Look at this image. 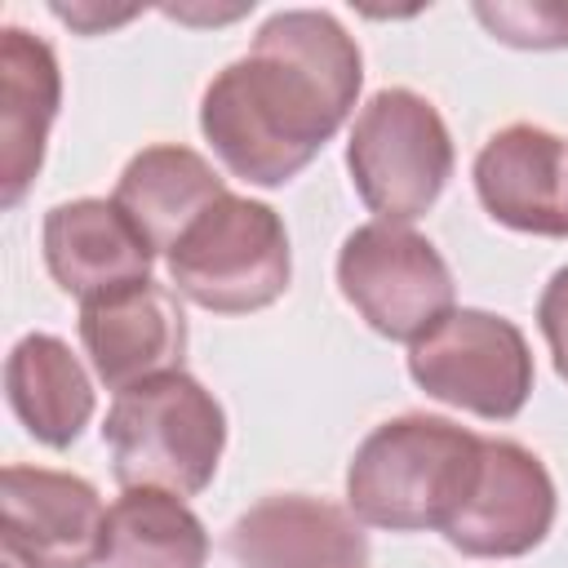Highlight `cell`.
<instances>
[{
  "mask_svg": "<svg viewBox=\"0 0 568 568\" xmlns=\"http://www.w3.org/2000/svg\"><path fill=\"white\" fill-rule=\"evenodd\" d=\"M479 470V435L448 417L382 422L346 466V510L386 532L448 528Z\"/></svg>",
  "mask_w": 568,
  "mask_h": 568,
  "instance_id": "obj_2",
  "label": "cell"
},
{
  "mask_svg": "<svg viewBox=\"0 0 568 568\" xmlns=\"http://www.w3.org/2000/svg\"><path fill=\"white\" fill-rule=\"evenodd\" d=\"M342 297L364 315V324L390 342H417L453 311V271L439 248L390 222L355 226L337 253Z\"/></svg>",
  "mask_w": 568,
  "mask_h": 568,
  "instance_id": "obj_7",
  "label": "cell"
},
{
  "mask_svg": "<svg viewBox=\"0 0 568 568\" xmlns=\"http://www.w3.org/2000/svg\"><path fill=\"white\" fill-rule=\"evenodd\" d=\"M351 182L377 222L404 226L422 217L453 178V138L430 98L413 89H377L346 142Z\"/></svg>",
  "mask_w": 568,
  "mask_h": 568,
  "instance_id": "obj_5",
  "label": "cell"
},
{
  "mask_svg": "<svg viewBox=\"0 0 568 568\" xmlns=\"http://www.w3.org/2000/svg\"><path fill=\"white\" fill-rule=\"evenodd\" d=\"M53 13L80 31H98V27H111V22H124L133 18L138 9H124V13H102V9H84V4H53Z\"/></svg>",
  "mask_w": 568,
  "mask_h": 568,
  "instance_id": "obj_20",
  "label": "cell"
},
{
  "mask_svg": "<svg viewBox=\"0 0 568 568\" xmlns=\"http://www.w3.org/2000/svg\"><path fill=\"white\" fill-rule=\"evenodd\" d=\"M80 342L106 390H124L155 373L182 368L186 315L173 288L138 280L129 288L80 302Z\"/></svg>",
  "mask_w": 568,
  "mask_h": 568,
  "instance_id": "obj_10",
  "label": "cell"
},
{
  "mask_svg": "<svg viewBox=\"0 0 568 568\" xmlns=\"http://www.w3.org/2000/svg\"><path fill=\"white\" fill-rule=\"evenodd\" d=\"M4 395L31 439L67 448L93 417V382L53 333H27L4 359Z\"/></svg>",
  "mask_w": 568,
  "mask_h": 568,
  "instance_id": "obj_16",
  "label": "cell"
},
{
  "mask_svg": "<svg viewBox=\"0 0 568 568\" xmlns=\"http://www.w3.org/2000/svg\"><path fill=\"white\" fill-rule=\"evenodd\" d=\"M555 524V479L515 439H479L475 484L444 528L448 546L475 559H515L546 541Z\"/></svg>",
  "mask_w": 568,
  "mask_h": 568,
  "instance_id": "obj_9",
  "label": "cell"
},
{
  "mask_svg": "<svg viewBox=\"0 0 568 568\" xmlns=\"http://www.w3.org/2000/svg\"><path fill=\"white\" fill-rule=\"evenodd\" d=\"M537 324H541V337H546V346L555 355V373L568 382V266H559L550 275V284L541 288Z\"/></svg>",
  "mask_w": 568,
  "mask_h": 568,
  "instance_id": "obj_19",
  "label": "cell"
},
{
  "mask_svg": "<svg viewBox=\"0 0 568 568\" xmlns=\"http://www.w3.org/2000/svg\"><path fill=\"white\" fill-rule=\"evenodd\" d=\"M226 550L240 568H368L359 519L306 493H275L248 506L231 524Z\"/></svg>",
  "mask_w": 568,
  "mask_h": 568,
  "instance_id": "obj_13",
  "label": "cell"
},
{
  "mask_svg": "<svg viewBox=\"0 0 568 568\" xmlns=\"http://www.w3.org/2000/svg\"><path fill=\"white\" fill-rule=\"evenodd\" d=\"M475 18L493 40L510 49H568V0H519V4H475Z\"/></svg>",
  "mask_w": 568,
  "mask_h": 568,
  "instance_id": "obj_18",
  "label": "cell"
},
{
  "mask_svg": "<svg viewBox=\"0 0 568 568\" xmlns=\"http://www.w3.org/2000/svg\"><path fill=\"white\" fill-rule=\"evenodd\" d=\"M364 58L324 9L271 13L253 49L222 67L200 98V129L217 160L253 182H293L355 111Z\"/></svg>",
  "mask_w": 568,
  "mask_h": 568,
  "instance_id": "obj_1",
  "label": "cell"
},
{
  "mask_svg": "<svg viewBox=\"0 0 568 568\" xmlns=\"http://www.w3.org/2000/svg\"><path fill=\"white\" fill-rule=\"evenodd\" d=\"M413 382L462 413L510 422L532 395V351L519 324L493 311L453 306L408 346Z\"/></svg>",
  "mask_w": 568,
  "mask_h": 568,
  "instance_id": "obj_6",
  "label": "cell"
},
{
  "mask_svg": "<svg viewBox=\"0 0 568 568\" xmlns=\"http://www.w3.org/2000/svg\"><path fill=\"white\" fill-rule=\"evenodd\" d=\"M0 541L18 568H93L102 564L106 506L98 488L67 470L4 466Z\"/></svg>",
  "mask_w": 568,
  "mask_h": 568,
  "instance_id": "obj_8",
  "label": "cell"
},
{
  "mask_svg": "<svg viewBox=\"0 0 568 568\" xmlns=\"http://www.w3.org/2000/svg\"><path fill=\"white\" fill-rule=\"evenodd\" d=\"M44 266L67 297L93 302L102 293L151 280L155 248L115 200H67L44 213Z\"/></svg>",
  "mask_w": 568,
  "mask_h": 568,
  "instance_id": "obj_12",
  "label": "cell"
},
{
  "mask_svg": "<svg viewBox=\"0 0 568 568\" xmlns=\"http://www.w3.org/2000/svg\"><path fill=\"white\" fill-rule=\"evenodd\" d=\"M293 275L280 213L248 195H222L169 248L173 288L217 315H248L284 297Z\"/></svg>",
  "mask_w": 568,
  "mask_h": 568,
  "instance_id": "obj_4",
  "label": "cell"
},
{
  "mask_svg": "<svg viewBox=\"0 0 568 568\" xmlns=\"http://www.w3.org/2000/svg\"><path fill=\"white\" fill-rule=\"evenodd\" d=\"M204 564H209V532L182 497L155 488H124V497L106 510L98 568H204Z\"/></svg>",
  "mask_w": 568,
  "mask_h": 568,
  "instance_id": "obj_17",
  "label": "cell"
},
{
  "mask_svg": "<svg viewBox=\"0 0 568 568\" xmlns=\"http://www.w3.org/2000/svg\"><path fill=\"white\" fill-rule=\"evenodd\" d=\"M222 195L226 182L200 151L178 142H155L124 164L111 200L133 217V226L146 235L155 253H169Z\"/></svg>",
  "mask_w": 568,
  "mask_h": 568,
  "instance_id": "obj_15",
  "label": "cell"
},
{
  "mask_svg": "<svg viewBox=\"0 0 568 568\" xmlns=\"http://www.w3.org/2000/svg\"><path fill=\"white\" fill-rule=\"evenodd\" d=\"M475 195L493 222L568 240V142L541 124H506L475 155Z\"/></svg>",
  "mask_w": 568,
  "mask_h": 568,
  "instance_id": "obj_11",
  "label": "cell"
},
{
  "mask_svg": "<svg viewBox=\"0 0 568 568\" xmlns=\"http://www.w3.org/2000/svg\"><path fill=\"white\" fill-rule=\"evenodd\" d=\"M62 102V71L49 40L31 36L27 27L0 31V204L18 209L31 191L44 142L58 120Z\"/></svg>",
  "mask_w": 568,
  "mask_h": 568,
  "instance_id": "obj_14",
  "label": "cell"
},
{
  "mask_svg": "<svg viewBox=\"0 0 568 568\" xmlns=\"http://www.w3.org/2000/svg\"><path fill=\"white\" fill-rule=\"evenodd\" d=\"M102 439L111 448V470L124 488L195 497L217 475L226 448V417L222 404L191 373L173 368L115 390Z\"/></svg>",
  "mask_w": 568,
  "mask_h": 568,
  "instance_id": "obj_3",
  "label": "cell"
}]
</instances>
